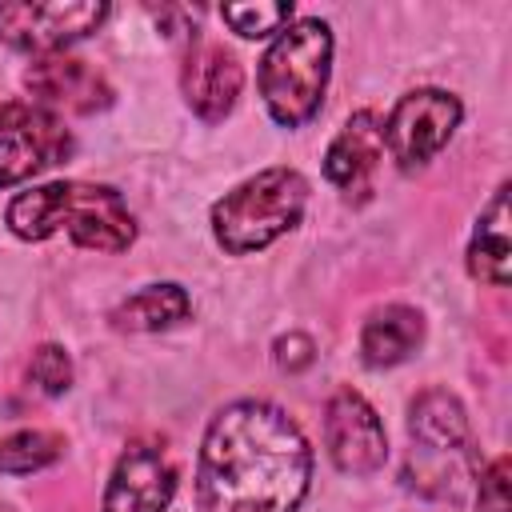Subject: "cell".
<instances>
[{
  "mask_svg": "<svg viewBox=\"0 0 512 512\" xmlns=\"http://www.w3.org/2000/svg\"><path fill=\"white\" fill-rule=\"evenodd\" d=\"M312 480L300 424L268 400L220 408L196 464V512H296Z\"/></svg>",
  "mask_w": 512,
  "mask_h": 512,
  "instance_id": "6da1fadb",
  "label": "cell"
},
{
  "mask_svg": "<svg viewBox=\"0 0 512 512\" xmlns=\"http://www.w3.org/2000/svg\"><path fill=\"white\" fill-rule=\"evenodd\" d=\"M4 220L20 240H48L64 228L72 244L92 252H124L136 240V220L120 192L80 180H56L12 196Z\"/></svg>",
  "mask_w": 512,
  "mask_h": 512,
  "instance_id": "7a4b0ae2",
  "label": "cell"
},
{
  "mask_svg": "<svg viewBox=\"0 0 512 512\" xmlns=\"http://www.w3.org/2000/svg\"><path fill=\"white\" fill-rule=\"evenodd\" d=\"M332 64V32L324 20H292L260 60V96L276 124L300 128L320 112Z\"/></svg>",
  "mask_w": 512,
  "mask_h": 512,
  "instance_id": "3957f363",
  "label": "cell"
},
{
  "mask_svg": "<svg viewBox=\"0 0 512 512\" xmlns=\"http://www.w3.org/2000/svg\"><path fill=\"white\" fill-rule=\"evenodd\" d=\"M304 204L308 184L296 168H264L212 204V236L232 256L260 252L300 224Z\"/></svg>",
  "mask_w": 512,
  "mask_h": 512,
  "instance_id": "277c9868",
  "label": "cell"
},
{
  "mask_svg": "<svg viewBox=\"0 0 512 512\" xmlns=\"http://www.w3.org/2000/svg\"><path fill=\"white\" fill-rule=\"evenodd\" d=\"M408 484L428 496H452L464 476L468 456V416L460 400L444 388H428L412 400L408 412Z\"/></svg>",
  "mask_w": 512,
  "mask_h": 512,
  "instance_id": "5b68a950",
  "label": "cell"
},
{
  "mask_svg": "<svg viewBox=\"0 0 512 512\" xmlns=\"http://www.w3.org/2000/svg\"><path fill=\"white\" fill-rule=\"evenodd\" d=\"M464 108L452 92L440 88H416L396 100L388 124H384V148L404 172L424 168L456 132Z\"/></svg>",
  "mask_w": 512,
  "mask_h": 512,
  "instance_id": "8992f818",
  "label": "cell"
},
{
  "mask_svg": "<svg viewBox=\"0 0 512 512\" xmlns=\"http://www.w3.org/2000/svg\"><path fill=\"white\" fill-rule=\"evenodd\" d=\"M68 128L36 104H0V188L68 160Z\"/></svg>",
  "mask_w": 512,
  "mask_h": 512,
  "instance_id": "52a82bcc",
  "label": "cell"
},
{
  "mask_svg": "<svg viewBox=\"0 0 512 512\" xmlns=\"http://www.w3.org/2000/svg\"><path fill=\"white\" fill-rule=\"evenodd\" d=\"M108 16L100 0H52V4H0V40L24 52H60L72 40L92 36Z\"/></svg>",
  "mask_w": 512,
  "mask_h": 512,
  "instance_id": "ba28073f",
  "label": "cell"
},
{
  "mask_svg": "<svg viewBox=\"0 0 512 512\" xmlns=\"http://www.w3.org/2000/svg\"><path fill=\"white\" fill-rule=\"evenodd\" d=\"M324 444H328L332 464L344 476H372L388 460L384 424H380L376 408L352 388L332 392V400L324 408Z\"/></svg>",
  "mask_w": 512,
  "mask_h": 512,
  "instance_id": "9c48e42d",
  "label": "cell"
},
{
  "mask_svg": "<svg viewBox=\"0 0 512 512\" xmlns=\"http://www.w3.org/2000/svg\"><path fill=\"white\" fill-rule=\"evenodd\" d=\"M176 496V468L156 444H132L104 488L100 512H164Z\"/></svg>",
  "mask_w": 512,
  "mask_h": 512,
  "instance_id": "30bf717a",
  "label": "cell"
},
{
  "mask_svg": "<svg viewBox=\"0 0 512 512\" xmlns=\"http://www.w3.org/2000/svg\"><path fill=\"white\" fill-rule=\"evenodd\" d=\"M240 84H244V72H240L232 52H224L220 44H208V40L188 48L184 72H180V88H184L188 108L200 120H208V124L224 120L236 108Z\"/></svg>",
  "mask_w": 512,
  "mask_h": 512,
  "instance_id": "8fae6325",
  "label": "cell"
},
{
  "mask_svg": "<svg viewBox=\"0 0 512 512\" xmlns=\"http://www.w3.org/2000/svg\"><path fill=\"white\" fill-rule=\"evenodd\" d=\"M24 84L36 100L52 104V108H64V112H100L112 104V88L108 80L88 64V60H76V56H44L36 60L28 72H24Z\"/></svg>",
  "mask_w": 512,
  "mask_h": 512,
  "instance_id": "7c38bea8",
  "label": "cell"
},
{
  "mask_svg": "<svg viewBox=\"0 0 512 512\" xmlns=\"http://www.w3.org/2000/svg\"><path fill=\"white\" fill-rule=\"evenodd\" d=\"M384 160V124L372 116V112H356L340 136L328 144V156H324V176L352 200L368 196L372 192V176Z\"/></svg>",
  "mask_w": 512,
  "mask_h": 512,
  "instance_id": "4fadbf2b",
  "label": "cell"
},
{
  "mask_svg": "<svg viewBox=\"0 0 512 512\" xmlns=\"http://www.w3.org/2000/svg\"><path fill=\"white\" fill-rule=\"evenodd\" d=\"M468 272L488 284L504 288L512 276V240H508V184H500L488 200V208L476 220L472 244H468Z\"/></svg>",
  "mask_w": 512,
  "mask_h": 512,
  "instance_id": "5bb4252c",
  "label": "cell"
},
{
  "mask_svg": "<svg viewBox=\"0 0 512 512\" xmlns=\"http://www.w3.org/2000/svg\"><path fill=\"white\" fill-rule=\"evenodd\" d=\"M424 340V316L408 304H384L364 320L360 332V356L372 368H392L408 360Z\"/></svg>",
  "mask_w": 512,
  "mask_h": 512,
  "instance_id": "9a60e30c",
  "label": "cell"
},
{
  "mask_svg": "<svg viewBox=\"0 0 512 512\" xmlns=\"http://www.w3.org/2000/svg\"><path fill=\"white\" fill-rule=\"evenodd\" d=\"M188 312H192V300L180 284H148L112 312V324L128 332H160L180 324Z\"/></svg>",
  "mask_w": 512,
  "mask_h": 512,
  "instance_id": "2e32d148",
  "label": "cell"
},
{
  "mask_svg": "<svg viewBox=\"0 0 512 512\" xmlns=\"http://www.w3.org/2000/svg\"><path fill=\"white\" fill-rule=\"evenodd\" d=\"M60 456H64V440L44 428H24V432H12L0 440V472H8V476L40 472V468L56 464Z\"/></svg>",
  "mask_w": 512,
  "mask_h": 512,
  "instance_id": "e0dca14e",
  "label": "cell"
},
{
  "mask_svg": "<svg viewBox=\"0 0 512 512\" xmlns=\"http://www.w3.org/2000/svg\"><path fill=\"white\" fill-rule=\"evenodd\" d=\"M220 16H224V24L236 32V36H244V40H260V36H268V32H280L288 20H292V4H224L220 8Z\"/></svg>",
  "mask_w": 512,
  "mask_h": 512,
  "instance_id": "ac0fdd59",
  "label": "cell"
},
{
  "mask_svg": "<svg viewBox=\"0 0 512 512\" xmlns=\"http://www.w3.org/2000/svg\"><path fill=\"white\" fill-rule=\"evenodd\" d=\"M28 380H32L44 396L68 392V384H72V360H68V352H64L60 344H40V348L32 352Z\"/></svg>",
  "mask_w": 512,
  "mask_h": 512,
  "instance_id": "d6986e66",
  "label": "cell"
},
{
  "mask_svg": "<svg viewBox=\"0 0 512 512\" xmlns=\"http://www.w3.org/2000/svg\"><path fill=\"white\" fill-rule=\"evenodd\" d=\"M476 508H480V512H512V504H508V456H496V460L480 472Z\"/></svg>",
  "mask_w": 512,
  "mask_h": 512,
  "instance_id": "ffe728a7",
  "label": "cell"
},
{
  "mask_svg": "<svg viewBox=\"0 0 512 512\" xmlns=\"http://www.w3.org/2000/svg\"><path fill=\"white\" fill-rule=\"evenodd\" d=\"M312 360H316V352H312V340H308V336L292 332V336H280V340H276V364H280L284 372H300V368H308Z\"/></svg>",
  "mask_w": 512,
  "mask_h": 512,
  "instance_id": "44dd1931",
  "label": "cell"
},
{
  "mask_svg": "<svg viewBox=\"0 0 512 512\" xmlns=\"http://www.w3.org/2000/svg\"><path fill=\"white\" fill-rule=\"evenodd\" d=\"M0 512H16V508H12V504H0Z\"/></svg>",
  "mask_w": 512,
  "mask_h": 512,
  "instance_id": "7402d4cb",
  "label": "cell"
}]
</instances>
